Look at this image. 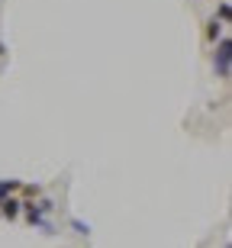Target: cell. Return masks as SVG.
<instances>
[{
    "label": "cell",
    "instance_id": "4",
    "mask_svg": "<svg viewBox=\"0 0 232 248\" xmlns=\"http://www.w3.org/2000/svg\"><path fill=\"white\" fill-rule=\"evenodd\" d=\"M16 181H0V200H3V197H7V193H13V190H16Z\"/></svg>",
    "mask_w": 232,
    "mask_h": 248
},
{
    "label": "cell",
    "instance_id": "3",
    "mask_svg": "<svg viewBox=\"0 0 232 248\" xmlns=\"http://www.w3.org/2000/svg\"><path fill=\"white\" fill-rule=\"evenodd\" d=\"M223 36V23H219V19H210V26H206V39H210V42H216V39Z\"/></svg>",
    "mask_w": 232,
    "mask_h": 248
},
{
    "label": "cell",
    "instance_id": "5",
    "mask_svg": "<svg viewBox=\"0 0 232 248\" xmlns=\"http://www.w3.org/2000/svg\"><path fill=\"white\" fill-rule=\"evenodd\" d=\"M216 13H219V23H226V19H229V3H219V10H216Z\"/></svg>",
    "mask_w": 232,
    "mask_h": 248
},
{
    "label": "cell",
    "instance_id": "6",
    "mask_svg": "<svg viewBox=\"0 0 232 248\" xmlns=\"http://www.w3.org/2000/svg\"><path fill=\"white\" fill-rule=\"evenodd\" d=\"M75 229H77V235H87V232H91V226H84V222L75 219Z\"/></svg>",
    "mask_w": 232,
    "mask_h": 248
},
{
    "label": "cell",
    "instance_id": "1",
    "mask_svg": "<svg viewBox=\"0 0 232 248\" xmlns=\"http://www.w3.org/2000/svg\"><path fill=\"white\" fill-rule=\"evenodd\" d=\"M213 64H216V74H219V78H229V39H219Z\"/></svg>",
    "mask_w": 232,
    "mask_h": 248
},
{
    "label": "cell",
    "instance_id": "2",
    "mask_svg": "<svg viewBox=\"0 0 232 248\" xmlns=\"http://www.w3.org/2000/svg\"><path fill=\"white\" fill-rule=\"evenodd\" d=\"M19 210H23V203H19V200H10V197H3V200H0V213H3L7 219H16Z\"/></svg>",
    "mask_w": 232,
    "mask_h": 248
},
{
    "label": "cell",
    "instance_id": "7",
    "mask_svg": "<svg viewBox=\"0 0 232 248\" xmlns=\"http://www.w3.org/2000/svg\"><path fill=\"white\" fill-rule=\"evenodd\" d=\"M3 52H7V48H3V42H0V55H3Z\"/></svg>",
    "mask_w": 232,
    "mask_h": 248
}]
</instances>
